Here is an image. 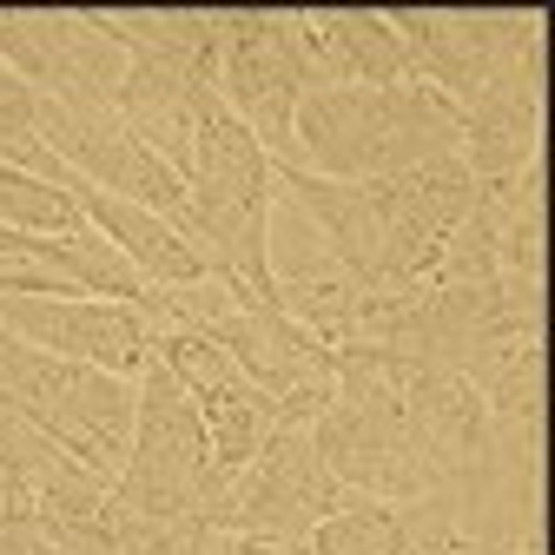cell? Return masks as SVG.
Listing matches in <instances>:
<instances>
[{
  "instance_id": "6da1fadb",
  "label": "cell",
  "mask_w": 555,
  "mask_h": 555,
  "mask_svg": "<svg viewBox=\"0 0 555 555\" xmlns=\"http://www.w3.org/2000/svg\"><path fill=\"white\" fill-rule=\"evenodd\" d=\"M292 132H298V166L337 185L403 179V172L463 159V113L424 80L305 93L292 113Z\"/></svg>"
},
{
  "instance_id": "7a4b0ae2",
  "label": "cell",
  "mask_w": 555,
  "mask_h": 555,
  "mask_svg": "<svg viewBox=\"0 0 555 555\" xmlns=\"http://www.w3.org/2000/svg\"><path fill=\"white\" fill-rule=\"evenodd\" d=\"M139 384V416H132V456L113 482V509L119 516H205L219 503L212 482V437L205 416L185 397V384L146 358Z\"/></svg>"
},
{
  "instance_id": "3957f363",
  "label": "cell",
  "mask_w": 555,
  "mask_h": 555,
  "mask_svg": "<svg viewBox=\"0 0 555 555\" xmlns=\"http://www.w3.org/2000/svg\"><path fill=\"white\" fill-rule=\"evenodd\" d=\"M219 100L271 166H298L292 113L305 100L292 8H219Z\"/></svg>"
},
{
  "instance_id": "277c9868",
  "label": "cell",
  "mask_w": 555,
  "mask_h": 555,
  "mask_svg": "<svg viewBox=\"0 0 555 555\" xmlns=\"http://www.w3.org/2000/svg\"><path fill=\"white\" fill-rule=\"evenodd\" d=\"M0 66L66 106V113H106L126 87L132 53L106 34L100 14H66V8H0Z\"/></svg>"
},
{
  "instance_id": "5b68a950",
  "label": "cell",
  "mask_w": 555,
  "mask_h": 555,
  "mask_svg": "<svg viewBox=\"0 0 555 555\" xmlns=\"http://www.w3.org/2000/svg\"><path fill=\"white\" fill-rule=\"evenodd\" d=\"M358 490L324 469L311 424H285L251 463L232 490L205 509V522L225 529V535H264V542H305L318 522H331L337 509H351Z\"/></svg>"
},
{
  "instance_id": "8992f818",
  "label": "cell",
  "mask_w": 555,
  "mask_h": 555,
  "mask_svg": "<svg viewBox=\"0 0 555 555\" xmlns=\"http://www.w3.org/2000/svg\"><path fill=\"white\" fill-rule=\"evenodd\" d=\"M542 14L529 8V27L503 47V60L490 66V80L469 93L463 113V172L476 185H496L522 166L542 159Z\"/></svg>"
},
{
  "instance_id": "52a82bcc",
  "label": "cell",
  "mask_w": 555,
  "mask_h": 555,
  "mask_svg": "<svg viewBox=\"0 0 555 555\" xmlns=\"http://www.w3.org/2000/svg\"><path fill=\"white\" fill-rule=\"evenodd\" d=\"M0 324L21 344H34V351L74 358V364L113 371V377H139L153 358V324L132 305H113V298H21V292H0Z\"/></svg>"
},
{
  "instance_id": "ba28073f",
  "label": "cell",
  "mask_w": 555,
  "mask_h": 555,
  "mask_svg": "<svg viewBox=\"0 0 555 555\" xmlns=\"http://www.w3.org/2000/svg\"><path fill=\"white\" fill-rule=\"evenodd\" d=\"M384 21L410 53V80H424L450 106H469V93L490 80L503 47L529 27V14H496V8H397Z\"/></svg>"
},
{
  "instance_id": "9c48e42d",
  "label": "cell",
  "mask_w": 555,
  "mask_h": 555,
  "mask_svg": "<svg viewBox=\"0 0 555 555\" xmlns=\"http://www.w3.org/2000/svg\"><path fill=\"white\" fill-rule=\"evenodd\" d=\"M292 27H298L305 93H324V87H397V80H410L403 40L371 8H318V14L292 8Z\"/></svg>"
},
{
  "instance_id": "30bf717a",
  "label": "cell",
  "mask_w": 555,
  "mask_h": 555,
  "mask_svg": "<svg viewBox=\"0 0 555 555\" xmlns=\"http://www.w3.org/2000/svg\"><path fill=\"white\" fill-rule=\"evenodd\" d=\"M542 364H548L542 331H496L456 364V377L482 397V410H490L496 424L542 430Z\"/></svg>"
},
{
  "instance_id": "8fae6325",
  "label": "cell",
  "mask_w": 555,
  "mask_h": 555,
  "mask_svg": "<svg viewBox=\"0 0 555 555\" xmlns=\"http://www.w3.org/2000/svg\"><path fill=\"white\" fill-rule=\"evenodd\" d=\"M106 34L139 53V60H153L166 66V74L179 80H198V87H219V14H192V8H139V14H100Z\"/></svg>"
},
{
  "instance_id": "7c38bea8",
  "label": "cell",
  "mask_w": 555,
  "mask_h": 555,
  "mask_svg": "<svg viewBox=\"0 0 555 555\" xmlns=\"http://www.w3.org/2000/svg\"><path fill=\"white\" fill-rule=\"evenodd\" d=\"M548 172L542 159L496 179V185H476V205H482V219H490L496 232V271L509 278V285H542V205H548Z\"/></svg>"
},
{
  "instance_id": "4fadbf2b",
  "label": "cell",
  "mask_w": 555,
  "mask_h": 555,
  "mask_svg": "<svg viewBox=\"0 0 555 555\" xmlns=\"http://www.w3.org/2000/svg\"><path fill=\"white\" fill-rule=\"evenodd\" d=\"M271 298H278V311H285L292 324H305L318 344H331V351H358V344H364L371 292L344 264H305L292 278H278Z\"/></svg>"
},
{
  "instance_id": "5bb4252c",
  "label": "cell",
  "mask_w": 555,
  "mask_h": 555,
  "mask_svg": "<svg viewBox=\"0 0 555 555\" xmlns=\"http://www.w3.org/2000/svg\"><path fill=\"white\" fill-rule=\"evenodd\" d=\"M0 225L34 232V238H74V232H87L80 205L66 198L60 185L34 179L27 166H8V159H0Z\"/></svg>"
},
{
  "instance_id": "9a60e30c",
  "label": "cell",
  "mask_w": 555,
  "mask_h": 555,
  "mask_svg": "<svg viewBox=\"0 0 555 555\" xmlns=\"http://www.w3.org/2000/svg\"><path fill=\"white\" fill-rule=\"evenodd\" d=\"M305 542L318 555H410L397 503H371V496H358L351 509H337L331 522H318Z\"/></svg>"
}]
</instances>
